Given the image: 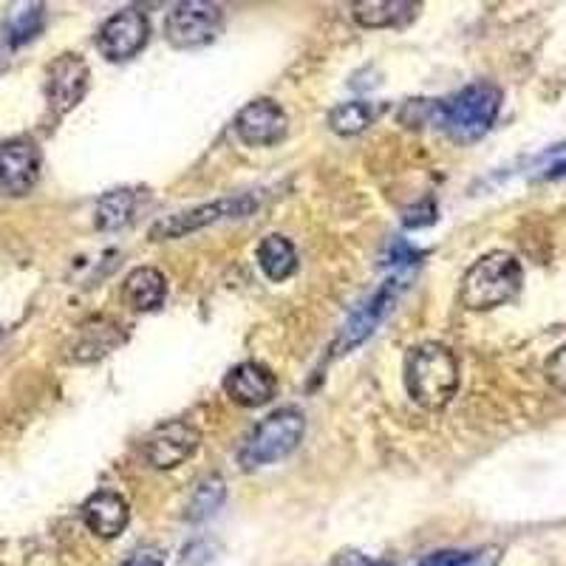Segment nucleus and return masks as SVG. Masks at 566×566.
Instances as JSON below:
<instances>
[{
    "label": "nucleus",
    "mask_w": 566,
    "mask_h": 566,
    "mask_svg": "<svg viewBox=\"0 0 566 566\" xmlns=\"http://www.w3.org/2000/svg\"><path fill=\"white\" fill-rule=\"evenodd\" d=\"M255 210V199L252 196H232V199H219L210 201V205L193 207V210H181L176 216H165V219L156 221L150 227V241H170L181 239V235H190L196 230H205V227L216 224V221L235 219V216H250Z\"/></svg>",
    "instance_id": "nucleus-7"
},
{
    "label": "nucleus",
    "mask_w": 566,
    "mask_h": 566,
    "mask_svg": "<svg viewBox=\"0 0 566 566\" xmlns=\"http://www.w3.org/2000/svg\"><path fill=\"white\" fill-rule=\"evenodd\" d=\"M235 130L252 148H270L286 139L290 119L275 99H252L235 116Z\"/></svg>",
    "instance_id": "nucleus-12"
},
{
    "label": "nucleus",
    "mask_w": 566,
    "mask_h": 566,
    "mask_svg": "<svg viewBox=\"0 0 566 566\" xmlns=\"http://www.w3.org/2000/svg\"><path fill=\"white\" fill-rule=\"evenodd\" d=\"M150 20L142 9L128 7L123 12L111 14L97 34V49L111 63H125L148 45Z\"/></svg>",
    "instance_id": "nucleus-9"
},
{
    "label": "nucleus",
    "mask_w": 566,
    "mask_h": 566,
    "mask_svg": "<svg viewBox=\"0 0 566 566\" xmlns=\"http://www.w3.org/2000/svg\"><path fill=\"white\" fill-rule=\"evenodd\" d=\"M413 275H417V266H397V272L388 275L386 281H382L380 286L352 312V315H348V321L343 323L340 328V337L335 340V352L343 354L348 352V348L360 346L363 340H368V337L382 326V321L391 315L397 301L402 297V292L411 286Z\"/></svg>",
    "instance_id": "nucleus-5"
},
{
    "label": "nucleus",
    "mask_w": 566,
    "mask_h": 566,
    "mask_svg": "<svg viewBox=\"0 0 566 566\" xmlns=\"http://www.w3.org/2000/svg\"><path fill=\"white\" fill-rule=\"evenodd\" d=\"M502 564V547H476V549H439L417 566H499Z\"/></svg>",
    "instance_id": "nucleus-22"
},
{
    "label": "nucleus",
    "mask_w": 566,
    "mask_h": 566,
    "mask_svg": "<svg viewBox=\"0 0 566 566\" xmlns=\"http://www.w3.org/2000/svg\"><path fill=\"white\" fill-rule=\"evenodd\" d=\"M224 29V12L207 0L176 3L165 18V34L174 49H201L210 45Z\"/></svg>",
    "instance_id": "nucleus-6"
},
{
    "label": "nucleus",
    "mask_w": 566,
    "mask_h": 566,
    "mask_svg": "<svg viewBox=\"0 0 566 566\" xmlns=\"http://www.w3.org/2000/svg\"><path fill=\"white\" fill-rule=\"evenodd\" d=\"M83 522L97 538H116L128 527L130 507L123 495L114 493V490H97L83 504Z\"/></svg>",
    "instance_id": "nucleus-14"
},
{
    "label": "nucleus",
    "mask_w": 566,
    "mask_h": 566,
    "mask_svg": "<svg viewBox=\"0 0 566 566\" xmlns=\"http://www.w3.org/2000/svg\"><path fill=\"white\" fill-rule=\"evenodd\" d=\"M119 566H165V558H161L156 549H136L128 560H123Z\"/></svg>",
    "instance_id": "nucleus-25"
},
{
    "label": "nucleus",
    "mask_w": 566,
    "mask_h": 566,
    "mask_svg": "<svg viewBox=\"0 0 566 566\" xmlns=\"http://www.w3.org/2000/svg\"><path fill=\"white\" fill-rule=\"evenodd\" d=\"M524 286V266L513 252H488L470 266L459 286V301L470 312H490L513 301Z\"/></svg>",
    "instance_id": "nucleus-3"
},
{
    "label": "nucleus",
    "mask_w": 566,
    "mask_h": 566,
    "mask_svg": "<svg viewBox=\"0 0 566 566\" xmlns=\"http://www.w3.org/2000/svg\"><path fill=\"white\" fill-rule=\"evenodd\" d=\"M408 397L424 411H442L459 388L457 354L442 343H419L406 357Z\"/></svg>",
    "instance_id": "nucleus-1"
},
{
    "label": "nucleus",
    "mask_w": 566,
    "mask_h": 566,
    "mask_svg": "<svg viewBox=\"0 0 566 566\" xmlns=\"http://www.w3.org/2000/svg\"><path fill=\"white\" fill-rule=\"evenodd\" d=\"M303 431H306V419L295 408H281V411L270 413L264 422L255 424V431L241 444L239 464L244 470H258L281 462L301 444Z\"/></svg>",
    "instance_id": "nucleus-4"
},
{
    "label": "nucleus",
    "mask_w": 566,
    "mask_h": 566,
    "mask_svg": "<svg viewBox=\"0 0 566 566\" xmlns=\"http://www.w3.org/2000/svg\"><path fill=\"white\" fill-rule=\"evenodd\" d=\"M43 7H38V3H32V7H20L18 12L9 14V23H7V43L12 45V49H18V45L29 43L32 38H38L40 29H43Z\"/></svg>",
    "instance_id": "nucleus-23"
},
{
    "label": "nucleus",
    "mask_w": 566,
    "mask_h": 566,
    "mask_svg": "<svg viewBox=\"0 0 566 566\" xmlns=\"http://www.w3.org/2000/svg\"><path fill=\"white\" fill-rule=\"evenodd\" d=\"M224 391L235 406L258 408L275 397L277 380L264 363H241L224 377Z\"/></svg>",
    "instance_id": "nucleus-13"
},
{
    "label": "nucleus",
    "mask_w": 566,
    "mask_h": 566,
    "mask_svg": "<svg viewBox=\"0 0 566 566\" xmlns=\"http://www.w3.org/2000/svg\"><path fill=\"white\" fill-rule=\"evenodd\" d=\"M40 179V150L32 139H9L0 145V193L20 199L32 193Z\"/></svg>",
    "instance_id": "nucleus-11"
},
{
    "label": "nucleus",
    "mask_w": 566,
    "mask_h": 566,
    "mask_svg": "<svg viewBox=\"0 0 566 566\" xmlns=\"http://www.w3.org/2000/svg\"><path fill=\"white\" fill-rule=\"evenodd\" d=\"M125 297L136 312H156L168 297V281L156 266H139L125 281Z\"/></svg>",
    "instance_id": "nucleus-17"
},
{
    "label": "nucleus",
    "mask_w": 566,
    "mask_h": 566,
    "mask_svg": "<svg viewBox=\"0 0 566 566\" xmlns=\"http://www.w3.org/2000/svg\"><path fill=\"white\" fill-rule=\"evenodd\" d=\"M354 566H391L386 560H368V558H354Z\"/></svg>",
    "instance_id": "nucleus-26"
},
{
    "label": "nucleus",
    "mask_w": 566,
    "mask_h": 566,
    "mask_svg": "<svg viewBox=\"0 0 566 566\" xmlns=\"http://www.w3.org/2000/svg\"><path fill=\"white\" fill-rule=\"evenodd\" d=\"M201 433L196 431L193 424L179 422V419H170V422L156 424L148 437L142 439L139 451L142 459L156 470H174L181 462L193 457L199 451Z\"/></svg>",
    "instance_id": "nucleus-8"
},
{
    "label": "nucleus",
    "mask_w": 566,
    "mask_h": 566,
    "mask_svg": "<svg viewBox=\"0 0 566 566\" xmlns=\"http://www.w3.org/2000/svg\"><path fill=\"white\" fill-rule=\"evenodd\" d=\"M128 340L123 328L116 326L108 317H97V321H88L80 328L77 340L71 343V360L74 363H94L105 354H111L114 348H119Z\"/></svg>",
    "instance_id": "nucleus-15"
},
{
    "label": "nucleus",
    "mask_w": 566,
    "mask_h": 566,
    "mask_svg": "<svg viewBox=\"0 0 566 566\" xmlns=\"http://www.w3.org/2000/svg\"><path fill=\"white\" fill-rule=\"evenodd\" d=\"M224 495L227 488L224 479H221L219 473H210V476L199 479V482L193 484V493H190V499H187L185 504V518L187 522H205V518H210V515L221 507Z\"/></svg>",
    "instance_id": "nucleus-19"
},
{
    "label": "nucleus",
    "mask_w": 566,
    "mask_h": 566,
    "mask_svg": "<svg viewBox=\"0 0 566 566\" xmlns=\"http://www.w3.org/2000/svg\"><path fill=\"white\" fill-rule=\"evenodd\" d=\"M136 212V193L134 190H111L103 199L97 201V210H94V221H97V230L114 232L123 230Z\"/></svg>",
    "instance_id": "nucleus-20"
},
{
    "label": "nucleus",
    "mask_w": 566,
    "mask_h": 566,
    "mask_svg": "<svg viewBox=\"0 0 566 566\" xmlns=\"http://www.w3.org/2000/svg\"><path fill=\"white\" fill-rule=\"evenodd\" d=\"M502 111V88L488 80L464 85L451 99L437 103L433 99V123L459 145L479 142Z\"/></svg>",
    "instance_id": "nucleus-2"
},
{
    "label": "nucleus",
    "mask_w": 566,
    "mask_h": 566,
    "mask_svg": "<svg viewBox=\"0 0 566 566\" xmlns=\"http://www.w3.org/2000/svg\"><path fill=\"white\" fill-rule=\"evenodd\" d=\"M419 3L411 0H360L354 3V20L366 29H388V27H406L408 20L417 18Z\"/></svg>",
    "instance_id": "nucleus-16"
},
{
    "label": "nucleus",
    "mask_w": 566,
    "mask_h": 566,
    "mask_svg": "<svg viewBox=\"0 0 566 566\" xmlns=\"http://www.w3.org/2000/svg\"><path fill=\"white\" fill-rule=\"evenodd\" d=\"M258 264L270 281H286L297 270V250L286 235H266L258 244Z\"/></svg>",
    "instance_id": "nucleus-18"
},
{
    "label": "nucleus",
    "mask_w": 566,
    "mask_h": 566,
    "mask_svg": "<svg viewBox=\"0 0 566 566\" xmlns=\"http://www.w3.org/2000/svg\"><path fill=\"white\" fill-rule=\"evenodd\" d=\"M91 71L80 54H60L45 69V103L54 116H65L77 108L88 94Z\"/></svg>",
    "instance_id": "nucleus-10"
},
{
    "label": "nucleus",
    "mask_w": 566,
    "mask_h": 566,
    "mask_svg": "<svg viewBox=\"0 0 566 566\" xmlns=\"http://www.w3.org/2000/svg\"><path fill=\"white\" fill-rule=\"evenodd\" d=\"M544 377H547V382L555 391L566 394V343L547 357V363H544Z\"/></svg>",
    "instance_id": "nucleus-24"
},
{
    "label": "nucleus",
    "mask_w": 566,
    "mask_h": 566,
    "mask_svg": "<svg viewBox=\"0 0 566 566\" xmlns=\"http://www.w3.org/2000/svg\"><path fill=\"white\" fill-rule=\"evenodd\" d=\"M377 105L354 99V103H340L328 114V128L335 130L337 136H357L377 119Z\"/></svg>",
    "instance_id": "nucleus-21"
}]
</instances>
